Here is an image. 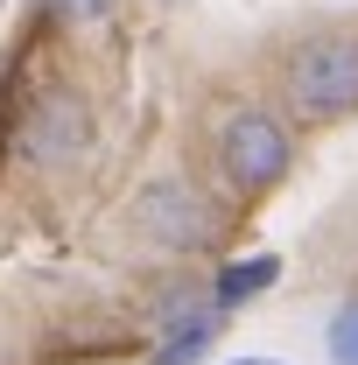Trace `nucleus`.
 I'll list each match as a JSON object with an SVG mask.
<instances>
[{
    "label": "nucleus",
    "instance_id": "2",
    "mask_svg": "<svg viewBox=\"0 0 358 365\" xmlns=\"http://www.w3.org/2000/svg\"><path fill=\"white\" fill-rule=\"evenodd\" d=\"M211 162H218L232 197H267L295 169V134L274 106H232L211 134Z\"/></svg>",
    "mask_w": 358,
    "mask_h": 365
},
{
    "label": "nucleus",
    "instance_id": "5",
    "mask_svg": "<svg viewBox=\"0 0 358 365\" xmlns=\"http://www.w3.org/2000/svg\"><path fill=\"white\" fill-rule=\"evenodd\" d=\"M225 330H232V317H225L211 295H183L176 309H162L148 359H155V365H204L225 344Z\"/></svg>",
    "mask_w": 358,
    "mask_h": 365
},
{
    "label": "nucleus",
    "instance_id": "9",
    "mask_svg": "<svg viewBox=\"0 0 358 365\" xmlns=\"http://www.w3.org/2000/svg\"><path fill=\"white\" fill-rule=\"evenodd\" d=\"M232 365H281V359H232Z\"/></svg>",
    "mask_w": 358,
    "mask_h": 365
},
{
    "label": "nucleus",
    "instance_id": "3",
    "mask_svg": "<svg viewBox=\"0 0 358 365\" xmlns=\"http://www.w3.org/2000/svg\"><path fill=\"white\" fill-rule=\"evenodd\" d=\"M91 148H98V113L78 85H43L21 120H14V155L43 176H63V169H85Z\"/></svg>",
    "mask_w": 358,
    "mask_h": 365
},
{
    "label": "nucleus",
    "instance_id": "7",
    "mask_svg": "<svg viewBox=\"0 0 358 365\" xmlns=\"http://www.w3.org/2000/svg\"><path fill=\"white\" fill-rule=\"evenodd\" d=\"M323 351H330V365H358V295L330 309V323H323Z\"/></svg>",
    "mask_w": 358,
    "mask_h": 365
},
{
    "label": "nucleus",
    "instance_id": "1",
    "mask_svg": "<svg viewBox=\"0 0 358 365\" xmlns=\"http://www.w3.org/2000/svg\"><path fill=\"white\" fill-rule=\"evenodd\" d=\"M281 106L310 127L358 113V29H323L281 56Z\"/></svg>",
    "mask_w": 358,
    "mask_h": 365
},
{
    "label": "nucleus",
    "instance_id": "6",
    "mask_svg": "<svg viewBox=\"0 0 358 365\" xmlns=\"http://www.w3.org/2000/svg\"><path fill=\"white\" fill-rule=\"evenodd\" d=\"M274 281H281V253H253V260H225L211 281H204V295L218 302L225 317H239L246 302H260Z\"/></svg>",
    "mask_w": 358,
    "mask_h": 365
},
{
    "label": "nucleus",
    "instance_id": "8",
    "mask_svg": "<svg viewBox=\"0 0 358 365\" xmlns=\"http://www.w3.org/2000/svg\"><path fill=\"white\" fill-rule=\"evenodd\" d=\"M113 7H120V0H43V14L71 21V29H98V21H106Z\"/></svg>",
    "mask_w": 358,
    "mask_h": 365
},
{
    "label": "nucleus",
    "instance_id": "4",
    "mask_svg": "<svg viewBox=\"0 0 358 365\" xmlns=\"http://www.w3.org/2000/svg\"><path fill=\"white\" fill-rule=\"evenodd\" d=\"M127 218H134V232L155 246V253H176V260H190V253H218V239H225L218 204H211L190 176H176V169L140 182L134 204H127Z\"/></svg>",
    "mask_w": 358,
    "mask_h": 365
}]
</instances>
